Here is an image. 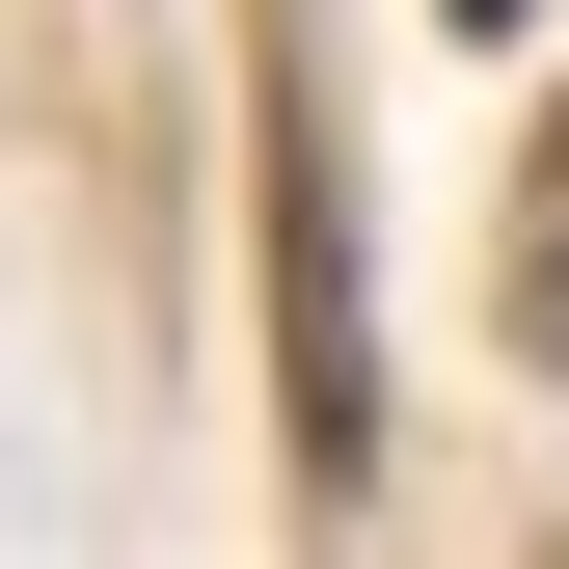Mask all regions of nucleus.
<instances>
[{"label": "nucleus", "mask_w": 569, "mask_h": 569, "mask_svg": "<svg viewBox=\"0 0 569 569\" xmlns=\"http://www.w3.org/2000/svg\"><path fill=\"white\" fill-rule=\"evenodd\" d=\"M271 407H299V488L380 461V326H352V163H326V109L271 82Z\"/></svg>", "instance_id": "nucleus-1"}, {"label": "nucleus", "mask_w": 569, "mask_h": 569, "mask_svg": "<svg viewBox=\"0 0 569 569\" xmlns=\"http://www.w3.org/2000/svg\"><path fill=\"white\" fill-rule=\"evenodd\" d=\"M488 299H516V352L569 380V109H542V163H516V271H488Z\"/></svg>", "instance_id": "nucleus-2"}, {"label": "nucleus", "mask_w": 569, "mask_h": 569, "mask_svg": "<svg viewBox=\"0 0 569 569\" xmlns=\"http://www.w3.org/2000/svg\"><path fill=\"white\" fill-rule=\"evenodd\" d=\"M461 28H516V0H461Z\"/></svg>", "instance_id": "nucleus-3"}]
</instances>
